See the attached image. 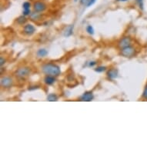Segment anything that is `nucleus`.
<instances>
[{"label": "nucleus", "mask_w": 147, "mask_h": 147, "mask_svg": "<svg viewBox=\"0 0 147 147\" xmlns=\"http://www.w3.org/2000/svg\"><path fill=\"white\" fill-rule=\"evenodd\" d=\"M136 3L141 9H143V0H136Z\"/></svg>", "instance_id": "obj_18"}, {"label": "nucleus", "mask_w": 147, "mask_h": 147, "mask_svg": "<svg viewBox=\"0 0 147 147\" xmlns=\"http://www.w3.org/2000/svg\"><path fill=\"white\" fill-rule=\"evenodd\" d=\"M73 25H71V26H69L65 29V33H64V36H66V37H69L71 35H72L73 33Z\"/></svg>", "instance_id": "obj_11"}, {"label": "nucleus", "mask_w": 147, "mask_h": 147, "mask_svg": "<svg viewBox=\"0 0 147 147\" xmlns=\"http://www.w3.org/2000/svg\"><path fill=\"white\" fill-rule=\"evenodd\" d=\"M33 8L35 11L37 12H43L44 10L46 9V4L42 2H36L34 3Z\"/></svg>", "instance_id": "obj_4"}, {"label": "nucleus", "mask_w": 147, "mask_h": 147, "mask_svg": "<svg viewBox=\"0 0 147 147\" xmlns=\"http://www.w3.org/2000/svg\"><path fill=\"white\" fill-rule=\"evenodd\" d=\"M39 87L38 86H33V88H31V87H29V90H32V89H38Z\"/></svg>", "instance_id": "obj_25"}, {"label": "nucleus", "mask_w": 147, "mask_h": 147, "mask_svg": "<svg viewBox=\"0 0 147 147\" xmlns=\"http://www.w3.org/2000/svg\"><path fill=\"white\" fill-rule=\"evenodd\" d=\"M5 59H4L3 57H1V58H0V65H1V66H3V64L5 63Z\"/></svg>", "instance_id": "obj_22"}, {"label": "nucleus", "mask_w": 147, "mask_h": 147, "mask_svg": "<svg viewBox=\"0 0 147 147\" xmlns=\"http://www.w3.org/2000/svg\"><path fill=\"white\" fill-rule=\"evenodd\" d=\"M128 0H117V2H126Z\"/></svg>", "instance_id": "obj_26"}, {"label": "nucleus", "mask_w": 147, "mask_h": 147, "mask_svg": "<svg viewBox=\"0 0 147 147\" xmlns=\"http://www.w3.org/2000/svg\"><path fill=\"white\" fill-rule=\"evenodd\" d=\"M107 76H108V77L109 79L114 80L118 76V72H117V70L116 69H110L107 72Z\"/></svg>", "instance_id": "obj_9"}, {"label": "nucleus", "mask_w": 147, "mask_h": 147, "mask_svg": "<svg viewBox=\"0 0 147 147\" xmlns=\"http://www.w3.org/2000/svg\"><path fill=\"white\" fill-rule=\"evenodd\" d=\"M30 6H31V4L29 2H25L22 5V7H23L24 10H30Z\"/></svg>", "instance_id": "obj_15"}, {"label": "nucleus", "mask_w": 147, "mask_h": 147, "mask_svg": "<svg viewBox=\"0 0 147 147\" xmlns=\"http://www.w3.org/2000/svg\"><path fill=\"white\" fill-rule=\"evenodd\" d=\"M47 100L50 102H55L58 100V97L56 94L54 93H51V94H49L48 96H47Z\"/></svg>", "instance_id": "obj_13"}, {"label": "nucleus", "mask_w": 147, "mask_h": 147, "mask_svg": "<svg viewBox=\"0 0 147 147\" xmlns=\"http://www.w3.org/2000/svg\"><path fill=\"white\" fill-rule=\"evenodd\" d=\"M42 72L49 76H57L61 73V70L59 66L53 64V63H48L44 65L42 68Z\"/></svg>", "instance_id": "obj_1"}, {"label": "nucleus", "mask_w": 147, "mask_h": 147, "mask_svg": "<svg viewBox=\"0 0 147 147\" xmlns=\"http://www.w3.org/2000/svg\"><path fill=\"white\" fill-rule=\"evenodd\" d=\"M17 21H18V22H19L20 24L22 25L26 22V17L25 16H20V18L17 20Z\"/></svg>", "instance_id": "obj_16"}, {"label": "nucleus", "mask_w": 147, "mask_h": 147, "mask_svg": "<svg viewBox=\"0 0 147 147\" xmlns=\"http://www.w3.org/2000/svg\"><path fill=\"white\" fill-rule=\"evenodd\" d=\"M12 80L9 77H3L1 80V85L5 88H9L12 86Z\"/></svg>", "instance_id": "obj_7"}, {"label": "nucleus", "mask_w": 147, "mask_h": 147, "mask_svg": "<svg viewBox=\"0 0 147 147\" xmlns=\"http://www.w3.org/2000/svg\"><path fill=\"white\" fill-rule=\"evenodd\" d=\"M44 81H45V83L47 85H53L54 82H55V81H56V79L54 78V76H47L46 78H45V80H44Z\"/></svg>", "instance_id": "obj_10"}, {"label": "nucleus", "mask_w": 147, "mask_h": 147, "mask_svg": "<svg viewBox=\"0 0 147 147\" xmlns=\"http://www.w3.org/2000/svg\"><path fill=\"white\" fill-rule=\"evenodd\" d=\"M89 0H80V3H81V4H82V5H88V3H89Z\"/></svg>", "instance_id": "obj_20"}, {"label": "nucleus", "mask_w": 147, "mask_h": 147, "mask_svg": "<svg viewBox=\"0 0 147 147\" xmlns=\"http://www.w3.org/2000/svg\"><path fill=\"white\" fill-rule=\"evenodd\" d=\"M131 43V39L129 37H123V39H121L119 42V47L121 49L125 48V47H127V46H130Z\"/></svg>", "instance_id": "obj_5"}, {"label": "nucleus", "mask_w": 147, "mask_h": 147, "mask_svg": "<svg viewBox=\"0 0 147 147\" xmlns=\"http://www.w3.org/2000/svg\"><path fill=\"white\" fill-rule=\"evenodd\" d=\"M106 68L105 67V66H99V67H97L96 69H95V71L97 72H102L106 70Z\"/></svg>", "instance_id": "obj_17"}, {"label": "nucleus", "mask_w": 147, "mask_h": 147, "mask_svg": "<svg viewBox=\"0 0 147 147\" xmlns=\"http://www.w3.org/2000/svg\"><path fill=\"white\" fill-rule=\"evenodd\" d=\"M35 31H36V29L32 25L27 24L26 26H25L24 32L27 35H32L35 32Z\"/></svg>", "instance_id": "obj_8"}, {"label": "nucleus", "mask_w": 147, "mask_h": 147, "mask_svg": "<svg viewBox=\"0 0 147 147\" xmlns=\"http://www.w3.org/2000/svg\"><path fill=\"white\" fill-rule=\"evenodd\" d=\"M86 32L90 35H93L94 34V29H93V27L92 26H88L86 27Z\"/></svg>", "instance_id": "obj_14"}, {"label": "nucleus", "mask_w": 147, "mask_h": 147, "mask_svg": "<svg viewBox=\"0 0 147 147\" xmlns=\"http://www.w3.org/2000/svg\"><path fill=\"white\" fill-rule=\"evenodd\" d=\"M144 98H147V85L146 86V88L144 89V92H143V94H142Z\"/></svg>", "instance_id": "obj_19"}, {"label": "nucleus", "mask_w": 147, "mask_h": 147, "mask_svg": "<svg viewBox=\"0 0 147 147\" xmlns=\"http://www.w3.org/2000/svg\"><path fill=\"white\" fill-rule=\"evenodd\" d=\"M29 14H30V10H24L23 11V15L24 16H28Z\"/></svg>", "instance_id": "obj_23"}, {"label": "nucleus", "mask_w": 147, "mask_h": 147, "mask_svg": "<svg viewBox=\"0 0 147 147\" xmlns=\"http://www.w3.org/2000/svg\"><path fill=\"white\" fill-rule=\"evenodd\" d=\"M96 64V62H90L89 64V66H93V65H95Z\"/></svg>", "instance_id": "obj_24"}, {"label": "nucleus", "mask_w": 147, "mask_h": 147, "mask_svg": "<svg viewBox=\"0 0 147 147\" xmlns=\"http://www.w3.org/2000/svg\"><path fill=\"white\" fill-rule=\"evenodd\" d=\"M93 98H94V96H93L92 92H86L84 94L81 96L80 99H81V101L90 102L93 99Z\"/></svg>", "instance_id": "obj_6"}, {"label": "nucleus", "mask_w": 147, "mask_h": 147, "mask_svg": "<svg viewBox=\"0 0 147 147\" xmlns=\"http://www.w3.org/2000/svg\"><path fill=\"white\" fill-rule=\"evenodd\" d=\"M134 53H135L134 48L132 47V46H129L127 47L122 49L120 54L124 57H131V56H133L134 55Z\"/></svg>", "instance_id": "obj_2"}, {"label": "nucleus", "mask_w": 147, "mask_h": 147, "mask_svg": "<svg viewBox=\"0 0 147 147\" xmlns=\"http://www.w3.org/2000/svg\"><path fill=\"white\" fill-rule=\"evenodd\" d=\"M48 55V51L45 49H40L37 52V56L39 57H45Z\"/></svg>", "instance_id": "obj_12"}, {"label": "nucleus", "mask_w": 147, "mask_h": 147, "mask_svg": "<svg viewBox=\"0 0 147 147\" xmlns=\"http://www.w3.org/2000/svg\"><path fill=\"white\" fill-rule=\"evenodd\" d=\"M30 73V69L29 68L24 67V68H20L19 69L17 70L16 72V76L20 78H25L28 76Z\"/></svg>", "instance_id": "obj_3"}, {"label": "nucleus", "mask_w": 147, "mask_h": 147, "mask_svg": "<svg viewBox=\"0 0 147 147\" xmlns=\"http://www.w3.org/2000/svg\"><path fill=\"white\" fill-rule=\"evenodd\" d=\"M96 1V0H89V3H88L87 6H90V5H93Z\"/></svg>", "instance_id": "obj_21"}]
</instances>
